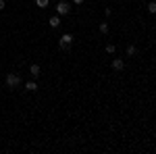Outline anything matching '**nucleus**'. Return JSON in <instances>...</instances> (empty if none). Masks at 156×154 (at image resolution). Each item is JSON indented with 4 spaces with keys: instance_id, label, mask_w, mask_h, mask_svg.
<instances>
[{
    "instance_id": "1",
    "label": "nucleus",
    "mask_w": 156,
    "mask_h": 154,
    "mask_svg": "<svg viewBox=\"0 0 156 154\" xmlns=\"http://www.w3.org/2000/svg\"><path fill=\"white\" fill-rule=\"evenodd\" d=\"M6 85H9L11 90L19 88V85H21V77H19L17 73H9V75H6Z\"/></svg>"
},
{
    "instance_id": "2",
    "label": "nucleus",
    "mask_w": 156,
    "mask_h": 154,
    "mask_svg": "<svg viewBox=\"0 0 156 154\" xmlns=\"http://www.w3.org/2000/svg\"><path fill=\"white\" fill-rule=\"evenodd\" d=\"M56 13H58V15H69V13H71V4H69V2H58Z\"/></svg>"
},
{
    "instance_id": "3",
    "label": "nucleus",
    "mask_w": 156,
    "mask_h": 154,
    "mask_svg": "<svg viewBox=\"0 0 156 154\" xmlns=\"http://www.w3.org/2000/svg\"><path fill=\"white\" fill-rule=\"evenodd\" d=\"M110 67H112V71L121 73V71H123V69H125V63H123V60H121V59H115V60H112V65H110Z\"/></svg>"
},
{
    "instance_id": "4",
    "label": "nucleus",
    "mask_w": 156,
    "mask_h": 154,
    "mask_svg": "<svg viewBox=\"0 0 156 154\" xmlns=\"http://www.w3.org/2000/svg\"><path fill=\"white\" fill-rule=\"evenodd\" d=\"M29 73H31V77H40V75H42L40 65H31V67H29Z\"/></svg>"
},
{
    "instance_id": "5",
    "label": "nucleus",
    "mask_w": 156,
    "mask_h": 154,
    "mask_svg": "<svg viewBox=\"0 0 156 154\" xmlns=\"http://www.w3.org/2000/svg\"><path fill=\"white\" fill-rule=\"evenodd\" d=\"M50 27H58L60 25V15H54V17H50Z\"/></svg>"
},
{
    "instance_id": "6",
    "label": "nucleus",
    "mask_w": 156,
    "mask_h": 154,
    "mask_svg": "<svg viewBox=\"0 0 156 154\" xmlns=\"http://www.w3.org/2000/svg\"><path fill=\"white\" fill-rule=\"evenodd\" d=\"M60 42H65V44H73V36H71V34H62V36H60Z\"/></svg>"
},
{
    "instance_id": "7",
    "label": "nucleus",
    "mask_w": 156,
    "mask_h": 154,
    "mask_svg": "<svg viewBox=\"0 0 156 154\" xmlns=\"http://www.w3.org/2000/svg\"><path fill=\"white\" fill-rule=\"evenodd\" d=\"M25 90H27V92H36V90H37V83L36 81H27Z\"/></svg>"
},
{
    "instance_id": "8",
    "label": "nucleus",
    "mask_w": 156,
    "mask_h": 154,
    "mask_svg": "<svg viewBox=\"0 0 156 154\" xmlns=\"http://www.w3.org/2000/svg\"><path fill=\"white\" fill-rule=\"evenodd\" d=\"M58 48H60V50H65V52H69V50H71V44H65V42H58Z\"/></svg>"
},
{
    "instance_id": "9",
    "label": "nucleus",
    "mask_w": 156,
    "mask_h": 154,
    "mask_svg": "<svg viewBox=\"0 0 156 154\" xmlns=\"http://www.w3.org/2000/svg\"><path fill=\"white\" fill-rule=\"evenodd\" d=\"M48 2H50V0H36V4L40 6V9H46V6H48Z\"/></svg>"
},
{
    "instance_id": "10",
    "label": "nucleus",
    "mask_w": 156,
    "mask_h": 154,
    "mask_svg": "<svg viewBox=\"0 0 156 154\" xmlns=\"http://www.w3.org/2000/svg\"><path fill=\"white\" fill-rule=\"evenodd\" d=\"M106 52H108V54H115V52H117V48L112 46V44H108V46H106Z\"/></svg>"
},
{
    "instance_id": "11",
    "label": "nucleus",
    "mask_w": 156,
    "mask_h": 154,
    "mask_svg": "<svg viewBox=\"0 0 156 154\" xmlns=\"http://www.w3.org/2000/svg\"><path fill=\"white\" fill-rule=\"evenodd\" d=\"M100 31L102 34H108V23H100Z\"/></svg>"
},
{
    "instance_id": "12",
    "label": "nucleus",
    "mask_w": 156,
    "mask_h": 154,
    "mask_svg": "<svg viewBox=\"0 0 156 154\" xmlns=\"http://www.w3.org/2000/svg\"><path fill=\"white\" fill-rule=\"evenodd\" d=\"M148 11H150V13H156V2H150V4H148Z\"/></svg>"
},
{
    "instance_id": "13",
    "label": "nucleus",
    "mask_w": 156,
    "mask_h": 154,
    "mask_svg": "<svg viewBox=\"0 0 156 154\" xmlns=\"http://www.w3.org/2000/svg\"><path fill=\"white\" fill-rule=\"evenodd\" d=\"M127 54L133 56V54H135V46H127Z\"/></svg>"
},
{
    "instance_id": "14",
    "label": "nucleus",
    "mask_w": 156,
    "mask_h": 154,
    "mask_svg": "<svg viewBox=\"0 0 156 154\" xmlns=\"http://www.w3.org/2000/svg\"><path fill=\"white\" fill-rule=\"evenodd\" d=\"M4 6H6V2H4V0H0V11H2Z\"/></svg>"
},
{
    "instance_id": "15",
    "label": "nucleus",
    "mask_w": 156,
    "mask_h": 154,
    "mask_svg": "<svg viewBox=\"0 0 156 154\" xmlns=\"http://www.w3.org/2000/svg\"><path fill=\"white\" fill-rule=\"evenodd\" d=\"M73 2H75V4H83V0H73Z\"/></svg>"
}]
</instances>
